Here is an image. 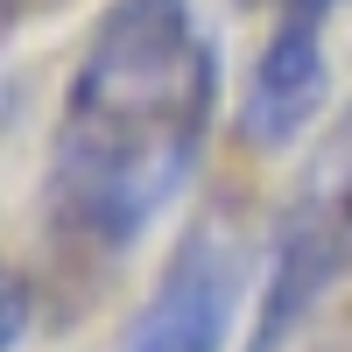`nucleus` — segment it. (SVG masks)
Segmentation results:
<instances>
[{
    "label": "nucleus",
    "mask_w": 352,
    "mask_h": 352,
    "mask_svg": "<svg viewBox=\"0 0 352 352\" xmlns=\"http://www.w3.org/2000/svg\"><path fill=\"white\" fill-rule=\"evenodd\" d=\"M36 8H43V0H0V43H8V36H14V28L36 14Z\"/></svg>",
    "instance_id": "0eeeda50"
},
{
    "label": "nucleus",
    "mask_w": 352,
    "mask_h": 352,
    "mask_svg": "<svg viewBox=\"0 0 352 352\" xmlns=\"http://www.w3.org/2000/svg\"><path fill=\"white\" fill-rule=\"evenodd\" d=\"M324 197H331V219H338V247H345V268H352V176H345L338 190H324Z\"/></svg>",
    "instance_id": "423d86ee"
},
{
    "label": "nucleus",
    "mask_w": 352,
    "mask_h": 352,
    "mask_svg": "<svg viewBox=\"0 0 352 352\" xmlns=\"http://www.w3.org/2000/svg\"><path fill=\"white\" fill-rule=\"evenodd\" d=\"M345 0H282V14L268 28V43L254 56L247 99H240V134L247 148L282 155L310 134V120L331 99V64H324V21Z\"/></svg>",
    "instance_id": "f03ea898"
},
{
    "label": "nucleus",
    "mask_w": 352,
    "mask_h": 352,
    "mask_svg": "<svg viewBox=\"0 0 352 352\" xmlns=\"http://www.w3.org/2000/svg\"><path fill=\"white\" fill-rule=\"evenodd\" d=\"M28 324H36V282L0 261V352H14L28 338Z\"/></svg>",
    "instance_id": "39448f33"
},
{
    "label": "nucleus",
    "mask_w": 352,
    "mask_h": 352,
    "mask_svg": "<svg viewBox=\"0 0 352 352\" xmlns=\"http://www.w3.org/2000/svg\"><path fill=\"white\" fill-rule=\"evenodd\" d=\"M240 282H247L240 247L219 226H197L169 254L155 296L141 303L120 352H226L232 317H240Z\"/></svg>",
    "instance_id": "7ed1b4c3"
},
{
    "label": "nucleus",
    "mask_w": 352,
    "mask_h": 352,
    "mask_svg": "<svg viewBox=\"0 0 352 352\" xmlns=\"http://www.w3.org/2000/svg\"><path fill=\"white\" fill-rule=\"evenodd\" d=\"M345 275V247H338V219H331V197L310 190L282 212L275 240H268V275H261V303H254V324L240 352H289L317 303L331 296V282Z\"/></svg>",
    "instance_id": "20e7f679"
},
{
    "label": "nucleus",
    "mask_w": 352,
    "mask_h": 352,
    "mask_svg": "<svg viewBox=\"0 0 352 352\" xmlns=\"http://www.w3.org/2000/svg\"><path fill=\"white\" fill-rule=\"evenodd\" d=\"M219 78V43L190 0H113L50 127L43 204L56 240L78 254H127L190 190Z\"/></svg>",
    "instance_id": "f257e3e1"
}]
</instances>
